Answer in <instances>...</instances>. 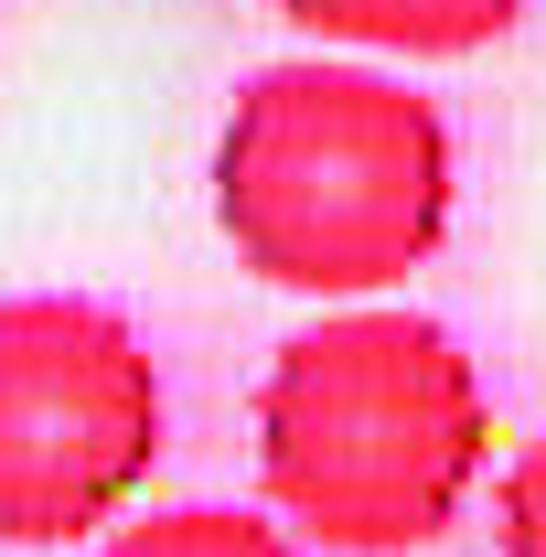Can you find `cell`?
Masks as SVG:
<instances>
[{
	"label": "cell",
	"instance_id": "obj_1",
	"mask_svg": "<svg viewBox=\"0 0 546 557\" xmlns=\"http://www.w3.org/2000/svg\"><path fill=\"white\" fill-rule=\"evenodd\" d=\"M493 461V397L450 322L408 300H322L269 354L258 483L278 525L333 557L439 547Z\"/></svg>",
	"mask_w": 546,
	"mask_h": 557
},
{
	"label": "cell",
	"instance_id": "obj_2",
	"mask_svg": "<svg viewBox=\"0 0 546 557\" xmlns=\"http://www.w3.org/2000/svg\"><path fill=\"white\" fill-rule=\"evenodd\" d=\"M450 119L353 54L258 65L214 129V225L289 300H386L450 236Z\"/></svg>",
	"mask_w": 546,
	"mask_h": 557
},
{
	"label": "cell",
	"instance_id": "obj_3",
	"mask_svg": "<svg viewBox=\"0 0 546 557\" xmlns=\"http://www.w3.org/2000/svg\"><path fill=\"white\" fill-rule=\"evenodd\" d=\"M161 364L108 300H0V547H75L119 525L129 493L161 472Z\"/></svg>",
	"mask_w": 546,
	"mask_h": 557
},
{
	"label": "cell",
	"instance_id": "obj_4",
	"mask_svg": "<svg viewBox=\"0 0 546 557\" xmlns=\"http://www.w3.org/2000/svg\"><path fill=\"white\" fill-rule=\"evenodd\" d=\"M269 11L322 54H397V65H450L525 22V0H269Z\"/></svg>",
	"mask_w": 546,
	"mask_h": 557
},
{
	"label": "cell",
	"instance_id": "obj_5",
	"mask_svg": "<svg viewBox=\"0 0 546 557\" xmlns=\"http://www.w3.org/2000/svg\"><path fill=\"white\" fill-rule=\"evenodd\" d=\"M86 557H300V536L247 515V504H172V515H139V525H97Z\"/></svg>",
	"mask_w": 546,
	"mask_h": 557
},
{
	"label": "cell",
	"instance_id": "obj_6",
	"mask_svg": "<svg viewBox=\"0 0 546 557\" xmlns=\"http://www.w3.org/2000/svg\"><path fill=\"white\" fill-rule=\"evenodd\" d=\"M493 547H504V557H546V440H525V450H514V472H504Z\"/></svg>",
	"mask_w": 546,
	"mask_h": 557
}]
</instances>
